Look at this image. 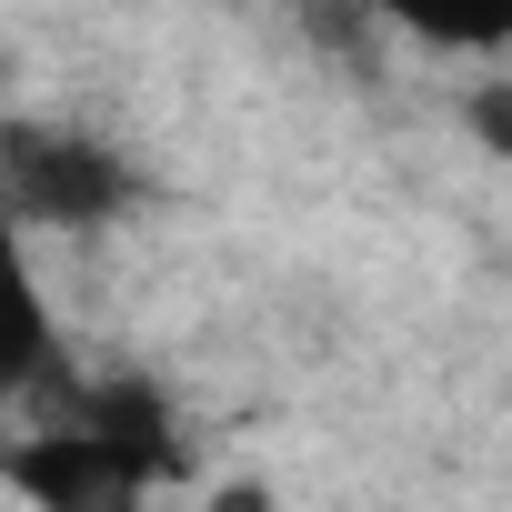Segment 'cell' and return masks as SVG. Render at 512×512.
<instances>
[{
    "label": "cell",
    "mask_w": 512,
    "mask_h": 512,
    "mask_svg": "<svg viewBox=\"0 0 512 512\" xmlns=\"http://www.w3.org/2000/svg\"><path fill=\"white\" fill-rule=\"evenodd\" d=\"M151 442L91 422V432H51V442H21L11 452V482L41 502V512H141V482H151Z\"/></svg>",
    "instance_id": "7a4b0ae2"
},
{
    "label": "cell",
    "mask_w": 512,
    "mask_h": 512,
    "mask_svg": "<svg viewBox=\"0 0 512 512\" xmlns=\"http://www.w3.org/2000/svg\"><path fill=\"white\" fill-rule=\"evenodd\" d=\"M131 201V161L91 131L61 121H11L0 131V211H11L31 241L41 231H91Z\"/></svg>",
    "instance_id": "6da1fadb"
},
{
    "label": "cell",
    "mask_w": 512,
    "mask_h": 512,
    "mask_svg": "<svg viewBox=\"0 0 512 512\" xmlns=\"http://www.w3.org/2000/svg\"><path fill=\"white\" fill-rule=\"evenodd\" d=\"M51 372H61V312H51V282H41L31 231L0 211V402L41 392Z\"/></svg>",
    "instance_id": "3957f363"
},
{
    "label": "cell",
    "mask_w": 512,
    "mask_h": 512,
    "mask_svg": "<svg viewBox=\"0 0 512 512\" xmlns=\"http://www.w3.org/2000/svg\"><path fill=\"white\" fill-rule=\"evenodd\" d=\"M372 11L432 51H502L512 41V0H372Z\"/></svg>",
    "instance_id": "277c9868"
}]
</instances>
